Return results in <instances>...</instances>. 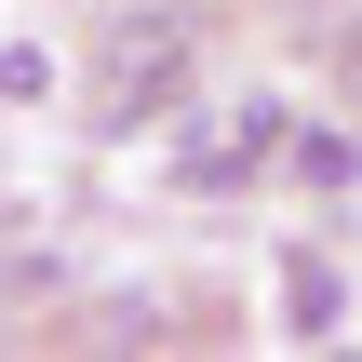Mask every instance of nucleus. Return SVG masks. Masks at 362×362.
I'll use <instances>...</instances> for the list:
<instances>
[{
    "mask_svg": "<svg viewBox=\"0 0 362 362\" xmlns=\"http://www.w3.org/2000/svg\"><path fill=\"white\" fill-rule=\"evenodd\" d=\"M336 309H349V282H336L322 255H282V322H296V336H336Z\"/></svg>",
    "mask_w": 362,
    "mask_h": 362,
    "instance_id": "nucleus-4",
    "label": "nucleus"
},
{
    "mask_svg": "<svg viewBox=\"0 0 362 362\" xmlns=\"http://www.w3.org/2000/svg\"><path fill=\"white\" fill-rule=\"evenodd\" d=\"M54 94V54L40 40H0V107H40Z\"/></svg>",
    "mask_w": 362,
    "mask_h": 362,
    "instance_id": "nucleus-5",
    "label": "nucleus"
},
{
    "mask_svg": "<svg viewBox=\"0 0 362 362\" xmlns=\"http://www.w3.org/2000/svg\"><path fill=\"white\" fill-rule=\"evenodd\" d=\"M175 107H188V27H134V13H121V27H107V81H94V134L134 148V134H161Z\"/></svg>",
    "mask_w": 362,
    "mask_h": 362,
    "instance_id": "nucleus-1",
    "label": "nucleus"
},
{
    "mask_svg": "<svg viewBox=\"0 0 362 362\" xmlns=\"http://www.w3.org/2000/svg\"><path fill=\"white\" fill-rule=\"evenodd\" d=\"M282 175H296V188H362V134H349V121L282 134Z\"/></svg>",
    "mask_w": 362,
    "mask_h": 362,
    "instance_id": "nucleus-3",
    "label": "nucleus"
},
{
    "mask_svg": "<svg viewBox=\"0 0 362 362\" xmlns=\"http://www.w3.org/2000/svg\"><path fill=\"white\" fill-rule=\"evenodd\" d=\"M336 81L362 94V0H349V27H336Z\"/></svg>",
    "mask_w": 362,
    "mask_h": 362,
    "instance_id": "nucleus-6",
    "label": "nucleus"
},
{
    "mask_svg": "<svg viewBox=\"0 0 362 362\" xmlns=\"http://www.w3.org/2000/svg\"><path fill=\"white\" fill-rule=\"evenodd\" d=\"M282 107L269 94H242V107H215V134H175L161 148V188H188V202H242L255 175H282Z\"/></svg>",
    "mask_w": 362,
    "mask_h": 362,
    "instance_id": "nucleus-2",
    "label": "nucleus"
}]
</instances>
